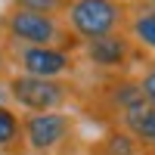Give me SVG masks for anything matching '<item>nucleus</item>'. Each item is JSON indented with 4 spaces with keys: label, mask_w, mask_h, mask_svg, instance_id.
Listing matches in <instances>:
<instances>
[{
    "label": "nucleus",
    "mask_w": 155,
    "mask_h": 155,
    "mask_svg": "<svg viewBox=\"0 0 155 155\" xmlns=\"http://www.w3.org/2000/svg\"><path fill=\"white\" fill-rule=\"evenodd\" d=\"M0 37H6L12 44H28V47H62V50H71V53L81 50V41L68 31L62 16L22 9V6H9L3 12Z\"/></svg>",
    "instance_id": "f257e3e1"
},
{
    "label": "nucleus",
    "mask_w": 155,
    "mask_h": 155,
    "mask_svg": "<svg viewBox=\"0 0 155 155\" xmlns=\"http://www.w3.org/2000/svg\"><path fill=\"white\" fill-rule=\"evenodd\" d=\"M3 84L12 109L22 112H59L81 96V87L71 78H31L12 71L3 78Z\"/></svg>",
    "instance_id": "f03ea898"
},
{
    "label": "nucleus",
    "mask_w": 155,
    "mask_h": 155,
    "mask_svg": "<svg viewBox=\"0 0 155 155\" xmlns=\"http://www.w3.org/2000/svg\"><path fill=\"white\" fill-rule=\"evenodd\" d=\"M134 6L127 0H68L62 22L78 41H93L115 31H127Z\"/></svg>",
    "instance_id": "7ed1b4c3"
},
{
    "label": "nucleus",
    "mask_w": 155,
    "mask_h": 155,
    "mask_svg": "<svg viewBox=\"0 0 155 155\" xmlns=\"http://www.w3.org/2000/svg\"><path fill=\"white\" fill-rule=\"evenodd\" d=\"M0 62H9L19 74L31 78H65L78 68V53L62 47H28L0 41Z\"/></svg>",
    "instance_id": "20e7f679"
},
{
    "label": "nucleus",
    "mask_w": 155,
    "mask_h": 155,
    "mask_svg": "<svg viewBox=\"0 0 155 155\" xmlns=\"http://www.w3.org/2000/svg\"><path fill=\"white\" fill-rule=\"evenodd\" d=\"M74 137V115L59 112H22V140L28 155H56Z\"/></svg>",
    "instance_id": "39448f33"
},
{
    "label": "nucleus",
    "mask_w": 155,
    "mask_h": 155,
    "mask_svg": "<svg viewBox=\"0 0 155 155\" xmlns=\"http://www.w3.org/2000/svg\"><path fill=\"white\" fill-rule=\"evenodd\" d=\"M81 53L90 65H96L102 71H115L121 74L130 68V62L143 53L127 31H115V34H106V37H93V41H84L81 44Z\"/></svg>",
    "instance_id": "423d86ee"
},
{
    "label": "nucleus",
    "mask_w": 155,
    "mask_h": 155,
    "mask_svg": "<svg viewBox=\"0 0 155 155\" xmlns=\"http://www.w3.org/2000/svg\"><path fill=\"white\" fill-rule=\"evenodd\" d=\"M115 124H118L140 149H155V106L137 102V106L115 115Z\"/></svg>",
    "instance_id": "0eeeda50"
},
{
    "label": "nucleus",
    "mask_w": 155,
    "mask_h": 155,
    "mask_svg": "<svg viewBox=\"0 0 155 155\" xmlns=\"http://www.w3.org/2000/svg\"><path fill=\"white\" fill-rule=\"evenodd\" d=\"M0 152L3 155H28L22 140V115L9 102L0 106Z\"/></svg>",
    "instance_id": "6e6552de"
},
{
    "label": "nucleus",
    "mask_w": 155,
    "mask_h": 155,
    "mask_svg": "<svg viewBox=\"0 0 155 155\" xmlns=\"http://www.w3.org/2000/svg\"><path fill=\"white\" fill-rule=\"evenodd\" d=\"M127 34L140 50L155 53V9L149 6H134L130 22H127Z\"/></svg>",
    "instance_id": "1a4fd4ad"
},
{
    "label": "nucleus",
    "mask_w": 155,
    "mask_h": 155,
    "mask_svg": "<svg viewBox=\"0 0 155 155\" xmlns=\"http://www.w3.org/2000/svg\"><path fill=\"white\" fill-rule=\"evenodd\" d=\"M90 149L99 152V155H143V149H140L118 124H109L106 134H102L96 143H90Z\"/></svg>",
    "instance_id": "9d476101"
},
{
    "label": "nucleus",
    "mask_w": 155,
    "mask_h": 155,
    "mask_svg": "<svg viewBox=\"0 0 155 155\" xmlns=\"http://www.w3.org/2000/svg\"><path fill=\"white\" fill-rule=\"evenodd\" d=\"M137 87H140V93H143V102L155 106V59H149L143 65V71L137 74Z\"/></svg>",
    "instance_id": "9b49d317"
},
{
    "label": "nucleus",
    "mask_w": 155,
    "mask_h": 155,
    "mask_svg": "<svg viewBox=\"0 0 155 155\" xmlns=\"http://www.w3.org/2000/svg\"><path fill=\"white\" fill-rule=\"evenodd\" d=\"M12 6L50 12V16H62V12H65V6H68V0H12Z\"/></svg>",
    "instance_id": "f8f14e48"
},
{
    "label": "nucleus",
    "mask_w": 155,
    "mask_h": 155,
    "mask_svg": "<svg viewBox=\"0 0 155 155\" xmlns=\"http://www.w3.org/2000/svg\"><path fill=\"white\" fill-rule=\"evenodd\" d=\"M9 96H6V84H3V74H0V106H6Z\"/></svg>",
    "instance_id": "ddd939ff"
},
{
    "label": "nucleus",
    "mask_w": 155,
    "mask_h": 155,
    "mask_svg": "<svg viewBox=\"0 0 155 155\" xmlns=\"http://www.w3.org/2000/svg\"><path fill=\"white\" fill-rule=\"evenodd\" d=\"M140 6H149V9H155V0H140Z\"/></svg>",
    "instance_id": "4468645a"
},
{
    "label": "nucleus",
    "mask_w": 155,
    "mask_h": 155,
    "mask_svg": "<svg viewBox=\"0 0 155 155\" xmlns=\"http://www.w3.org/2000/svg\"><path fill=\"white\" fill-rule=\"evenodd\" d=\"M84 155H99V152H93V149H90V146H87V149H84Z\"/></svg>",
    "instance_id": "2eb2a0df"
},
{
    "label": "nucleus",
    "mask_w": 155,
    "mask_h": 155,
    "mask_svg": "<svg viewBox=\"0 0 155 155\" xmlns=\"http://www.w3.org/2000/svg\"><path fill=\"white\" fill-rule=\"evenodd\" d=\"M143 155H155V149H143Z\"/></svg>",
    "instance_id": "dca6fc26"
},
{
    "label": "nucleus",
    "mask_w": 155,
    "mask_h": 155,
    "mask_svg": "<svg viewBox=\"0 0 155 155\" xmlns=\"http://www.w3.org/2000/svg\"><path fill=\"white\" fill-rule=\"evenodd\" d=\"M0 155H3V152H0Z\"/></svg>",
    "instance_id": "f3484780"
}]
</instances>
